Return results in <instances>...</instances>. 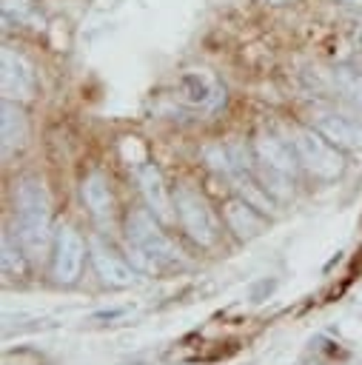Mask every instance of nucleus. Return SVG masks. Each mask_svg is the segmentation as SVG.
I'll return each instance as SVG.
<instances>
[{
    "instance_id": "obj_1",
    "label": "nucleus",
    "mask_w": 362,
    "mask_h": 365,
    "mask_svg": "<svg viewBox=\"0 0 362 365\" xmlns=\"http://www.w3.org/2000/svg\"><path fill=\"white\" fill-rule=\"evenodd\" d=\"M3 17L17 23V26H29V29H43V14L31 0H3Z\"/></svg>"
},
{
    "instance_id": "obj_2",
    "label": "nucleus",
    "mask_w": 362,
    "mask_h": 365,
    "mask_svg": "<svg viewBox=\"0 0 362 365\" xmlns=\"http://www.w3.org/2000/svg\"><path fill=\"white\" fill-rule=\"evenodd\" d=\"M20 83H29L26 60L20 54H14L11 48H3V86H6V91L20 88Z\"/></svg>"
},
{
    "instance_id": "obj_3",
    "label": "nucleus",
    "mask_w": 362,
    "mask_h": 365,
    "mask_svg": "<svg viewBox=\"0 0 362 365\" xmlns=\"http://www.w3.org/2000/svg\"><path fill=\"white\" fill-rule=\"evenodd\" d=\"M265 3H274V6H279V3H288V0H265Z\"/></svg>"
},
{
    "instance_id": "obj_4",
    "label": "nucleus",
    "mask_w": 362,
    "mask_h": 365,
    "mask_svg": "<svg viewBox=\"0 0 362 365\" xmlns=\"http://www.w3.org/2000/svg\"><path fill=\"white\" fill-rule=\"evenodd\" d=\"M345 3H362V0H345Z\"/></svg>"
}]
</instances>
